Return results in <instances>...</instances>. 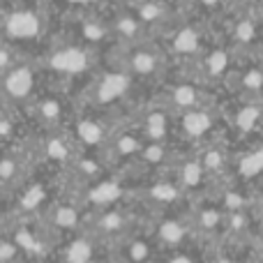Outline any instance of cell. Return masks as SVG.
I'll list each match as a JSON object with an SVG mask.
<instances>
[{"label": "cell", "instance_id": "cell-8", "mask_svg": "<svg viewBox=\"0 0 263 263\" xmlns=\"http://www.w3.org/2000/svg\"><path fill=\"white\" fill-rule=\"evenodd\" d=\"M182 190L178 182H168V180H157L145 190V201L148 203H155L157 208H166V205H173L178 199H180Z\"/></svg>", "mask_w": 263, "mask_h": 263}, {"label": "cell", "instance_id": "cell-15", "mask_svg": "<svg viewBox=\"0 0 263 263\" xmlns=\"http://www.w3.org/2000/svg\"><path fill=\"white\" fill-rule=\"evenodd\" d=\"M236 173L242 180H254L263 173V148L245 153L236 164Z\"/></svg>", "mask_w": 263, "mask_h": 263}, {"label": "cell", "instance_id": "cell-30", "mask_svg": "<svg viewBox=\"0 0 263 263\" xmlns=\"http://www.w3.org/2000/svg\"><path fill=\"white\" fill-rule=\"evenodd\" d=\"M40 114L44 120H49V123H53V120L60 118V104L55 100H44L40 104Z\"/></svg>", "mask_w": 263, "mask_h": 263}, {"label": "cell", "instance_id": "cell-34", "mask_svg": "<svg viewBox=\"0 0 263 263\" xmlns=\"http://www.w3.org/2000/svg\"><path fill=\"white\" fill-rule=\"evenodd\" d=\"M252 35H254V26H252L250 21H245V23H240V26H238V37H240V40H252Z\"/></svg>", "mask_w": 263, "mask_h": 263}, {"label": "cell", "instance_id": "cell-14", "mask_svg": "<svg viewBox=\"0 0 263 263\" xmlns=\"http://www.w3.org/2000/svg\"><path fill=\"white\" fill-rule=\"evenodd\" d=\"M5 90L12 97H26L32 90V72L28 67H16L5 79Z\"/></svg>", "mask_w": 263, "mask_h": 263}, {"label": "cell", "instance_id": "cell-44", "mask_svg": "<svg viewBox=\"0 0 263 263\" xmlns=\"http://www.w3.org/2000/svg\"><path fill=\"white\" fill-rule=\"evenodd\" d=\"M72 3H88V0H72Z\"/></svg>", "mask_w": 263, "mask_h": 263}, {"label": "cell", "instance_id": "cell-43", "mask_svg": "<svg viewBox=\"0 0 263 263\" xmlns=\"http://www.w3.org/2000/svg\"><path fill=\"white\" fill-rule=\"evenodd\" d=\"M145 263H164V261H157V259H150V261H145Z\"/></svg>", "mask_w": 263, "mask_h": 263}, {"label": "cell", "instance_id": "cell-7", "mask_svg": "<svg viewBox=\"0 0 263 263\" xmlns=\"http://www.w3.org/2000/svg\"><path fill=\"white\" fill-rule=\"evenodd\" d=\"M155 259V240L143 236H127L123 245V261L125 263H145Z\"/></svg>", "mask_w": 263, "mask_h": 263}, {"label": "cell", "instance_id": "cell-11", "mask_svg": "<svg viewBox=\"0 0 263 263\" xmlns=\"http://www.w3.org/2000/svg\"><path fill=\"white\" fill-rule=\"evenodd\" d=\"M37 30H40V21L30 12H16L7 21V32L12 37H18V40H30L37 35Z\"/></svg>", "mask_w": 263, "mask_h": 263}, {"label": "cell", "instance_id": "cell-38", "mask_svg": "<svg viewBox=\"0 0 263 263\" xmlns=\"http://www.w3.org/2000/svg\"><path fill=\"white\" fill-rule=\"evenodd\" d=\"M12 134V123L9 120H0V136H9Z\"/></svg>", "mask_w": 263, "mask_h": 263}, {"label": "cell", "instance_id": "cell-45", "mask_svg": "<svg viewBox=\"0 0 263 263\" xmlns=\"http://www.w3.org/2000/svg\"><path fill=\"white\" fill-rule=\"evenodd\" d=\"M203 3H208V5H213V3H215V0H203Z\"/></svg>", "mask_w": 263, "mask_h": 263}, {"label": "cell", "instance_id": "cell-41", "mask_svg": "<svg viewBox=\"0 0 263 263\" xmlns=\"http://www.w3.org/2000/svg\"><path fill=\"white\" fill-rule=\"evenodd\" d=\"M256 222H259V229L263 231V208L259 210V215H256Z\"/></svg>", "mask_w": 263, "mask_h": 263}, {"label": "cell", "instance_id": "cell-25", "mask_svg": "<svg viewBox=\"0 0 263 263\" xmlns=\"http://www.w3.org/2000/svg\"><path fill=\"white\" fill-rule=\"evenodd\" d=\"M141 141L136 139V136H132V134H125V136H118L116 139V143H114V150H116V155L118 157H132V155H136V153H141Z\"/></svg>", "mask_w": 263, "mask_h": 263}, {"label": "cell", "instance_id": "cell-20", "mask_svg": "<svg viewBox=\"0 0 263 263\" xmlns=\"http://www.w3.org/2000/svg\"><path fill=\"white\" fill-rule=\"evenodd\" d=\"M44 155H46L49 159H53V162H58V164H65V162H69V159L74 157V155H72V148H69V143H67L65 139H58V136H53V139L46 141Z\"/></svg>", "mask_w": 263, "mask_h": 263}, {"label": "cell", "instance_id": "cell-22", "mask_svg": "<svg viewBox=\"0 0 263 263\" xmlns=\"http://www.w3.org/2000/svg\"><path fill=\"white\" fill-rule=\"evenodd\" d=\"M141 159L150 166H162L166 162V145L164 141H150V145L141 148Z\"/></svg>", "mask_w": 263, "mask_h": 263}, {"label": "cell", "instance_id": "cell-19", "mask_svg": "<svg viewBox=\"0 0 263 263\" xmlns=\"http://www.w3.org/2000/svg\"><path fill=\"white\" fill-rule=\"evenodd\" d=\"M168 134V120L164 111H153L145 118V136L150 141H164Z\"/></svg>", "mask_w": 263, "mask_h": 263}, {"label": "cell", "instance_id": "cell-9", "mask_svg": "<svg viewBox=\"0 0 263 263\" xmlns=\"http://www.w3.org/2000/svg\"><path fill=\"white\" fill-rule=\"evenodd\" d=\"M79 222H81V215H79V208L72 203H55L53 208L49 210V224L53 229H60V231H77Z\"/></svg>", "mask_w": 263, "mask_h": 263}, {"label": "cell", "instance_id": "cell-3", "mask_svg": "<svg viewBox=\"0 0 263 263\" xmlns=\"http://www.w3.org/2000/svg\"><path fill=\"white\" fill-rule=\"evenodd\" d=\"M123 196H125V187L118 180H97L86 192V203L100 213V210H106L111 205H118V201Z\"/></svg>", "mask_w": 263, "mask_h": 263}, {"label": "cell", "instance_id": "cell-26", "mask_svg": "<svg viewBox=\"0 0 263 263\" xmlns=\"http://www.w3.org/2000/svg\"><path fill=\"white\" fill-rule=\"evenodd\" d=\"M23 252L14 238H0V263H21Z\"/></svg>", "mask_w": 263, "mask_h": 263}, {"label": "cell", "instance_id": "cell-42", "mask_svg": "<svg viewBox=\"0 0 263 263\" xmlns=\"http://www.w3.org/2000/svg\"><path fill=\"white\" fill-rule=\"evenodd\" d=\"M3 205H5V194H3V190H0V213H3Z\"/></svg>", "mask_w": 263, "mask_h": 263}, {"label": "cell", "instance_id": "cell-4", "mask_svg": "<svg viewBox=\"0 0 263 263\" xmlns=\"http://www.w3.org/2000/svg\"><path fill=\"white\" fill-rule=\"evenodd\" d=\"M224 224H227V213H224L222 205H201L196 208L194 219H192V231L201 233V236H217L219 231H224Z\"/></svg>", "mask_w": 263, "mask_h": 263}, {"label": "cell", "instance_id": "cell-27", "mask_svg": "<svg viewBox=\"0 0 263 263\" xmlns=\"http://www.w3.org/2000/svg\"><path fill=\"white\" fill-rule=\"evenodd\" d=\"M173 102L182 109H192L196 104V90L192 86H178L173 90Z\"/></svg>", "mask_w": 263, "mask_h": 263}, {"label": "cell", "instance_id": "cell-46", "mask_svg": "<svg viewBox=\"0 0 263 263\" xmlns=\"http://www.w3.org/2000/svg\"><path fill=\"white\" fill-rule=\"evenodd\" d=\"M21 263H35V261H21Z\"/></svg>", "mask_w": 263, "mask_h": 263}, {"label": "cell", "instance_id": "cell-10", "mask_svg": "<svg viewBox=\"0 0 263 263\" xmlns=\"http://www.w3.org/2000/svg\"><path fill=\"white\" fill-rule=\"evenodd\" d=\"M51 67L58 72H69V74H79L88 67V58L81 49H67V51H58L51 58Z\"/></svg>", "mask_w": 263, "mask_h": 263}, {"label": "cell", "instance_id": "cell-6", "mask_svg": "<svg viewBox=\"0 0 263 263\" xmlns=\"http://www.w3.org/2000/svg\"><path fill=\"white\" fill-rule=\"evenodd\" d=\"M208 180H210V176L205 173L203 164L199 159H190V162L180 164V168H178V185H180L182 192L199 194L208 185Z\"/></svg>", "mask_w": 263, "mask_h": 263}, {"label": "cell", "instance_id": "cell-28", "mask_svg": "<svg viewBox=\"0 0 263 263\" xmlns=\"http://www.w3.org/2000/svg\"><path fill=\"white\" fill-rule=\"evenodd\" d=\"M196 46H199V37H196L194 30H182V32H178V37H176V49L180 51V53H192V51H196Z\"/></svg>", "mask_w": 263, "mask_h": 263}, {"label": "cell", "instance_id": "cell-16", "mask_svg": "<svg viewBox=\"0 0 263 263\" xmlns=\"http://www.w3.org/2000/svg\"><path fill=\"white\" fill-rule=\"evenodd\" d=\"M199 162L203 164L205 173H208L210 178H217V176H222L224 168H227V153H224L222 148L210 145V148H205L203 153H201Z\"/></svg>", "mask_w": 263, "mask_h": 263}, {"label": "cell", "instance_id": "cell-33", "mask_svg": "<svg viewBox=\"0 0 263 263\" xmlns=\"http://www.w3.org/2000/svg\"><path fill=\"white\" fill-rule=\"evenodd\" d=\"M164 263H196V261L192 259L185 250H171L168 252V256L164 259Z\"/></svg>", "mask_w": 263, "mask_h": 263}, {"label": "cell", "instance_id": "cell-36", "mask_svg": "<svg viewBox=\"0 0 263 263\" xmlns=\"http://www.w3.org/2000/svg\"><path fill=\"white\" fill-rule=\"evenodd\" d=\"M134 30H136L134 21H129V18H123V21H120V32H125V35H132Z\"/></svg>", "mask_w": 263, "mask_h": 263}, {"label": "cell", "instance_id": "cell-37", "mask_svg": "<svg viewBox=\"0 0 263 263\" xmlns=\"http://www.w3.org/2000/svg\"><path fill=\"white\" fill-rule=\"evenodd\" d=\"M86 37H90V40H102V28L86 26Z\"/></svg>", "mask_w": 263, "mask_h": 263}, {"label": "cell", "instance_id": "cell-13", "mask_svg": "<svg viewBox=\"0 0 263 263\" xmlns=\"http://www.w3.org/2000/svg\"><path fill=\"white\" fill-rule=\"evenodd\" d=\"M210 127H213V118L205 111H187L182 116V132L190 139H201L208 134Z\"/></svg>", "mask_w": 263, "mask_h": 263}, {"label": "cell", "instance_id": "cell-24", "mask_svg": "<svg viewBox=\"0 0 263 263\" xmlns=\"http://www.w3.org/2000/svg\"><path fill=\"white\" fill-rule=\"evenodd\" d=\"M259 118H261V109H259V106H245V109L238 111L236 125L240 127V132H252L256 125H259Z\"/></svg>", "mask_w": 263, "mask_h": 263}, {"label": "cell", "instance_id": "cell-18", "mask_svg": "<svg viewBox=\"0 0 263 263\" xmlns=\"http://www.w3.org/2000/svg\"><path fill=\"white\" fill-rule=\"evenodd\" d=\"M77 139L83 145H100L104 141V127L100 123H95V120H79Z\"/></svg>", "mask_w": 263, "mask_h": 263}, {"label": "cell", "instance_id": "cell-12", "mask_svg": "<svg viewBox=\"0 0 263 263\" xmlns=\"http://www.w3.org/2000/svg\"><path fill=\"white\" fill-rule=\"evenodd\" d=\"M127 86H129V79L125 77V74H106V77L102 79L100 88H97V100L100 102L118 100V97L125 95Z\"/></svg>", "mask_w": 263, "mask_h": 263}, {"label": "cell", "instance_id": "cell-32", "mask_svg": "<svg viewBox=\"0 0 263 263\" xmlns=\"http://www.w3.org/2000/svg\"><path fill=\"white\" fill-rule=\"evenodd\" d=\"M242 86L247 88V90H259L263 86V74L259 69H252V72L245 74V79H242Z\"/></svg>", "mask_w": 263, "mask_h": 263}, {"label": "cell", "instance_id": "cell-2", "mask_svg": "<svg viewBox=\"0 0 263 263\" xmlns=\"http://www.w3.org/2000/svg\"><path fill=\"white\" fill-rule=\"evenodd\" d=\"M129 213H125L118 205H111L106 210H100L95 219V229L92 236H127L129 231Z\"/></svg>", "mask_w": 263, "mask_h": 263}, {"label": "cell", "instance_id": "cell-35", "mask_svg": "<svg viewBox=\"0 0 263 263\" xmlns=\"http://www.w3.org/2000/svg\"><path fill=\"white\" fill-rule=\"evenodd\" d=\"M157 14H159V9L155 7V5H145V7L141 9V16H143L145 21H153V18H157Z\"/></svg>", "mask_w": 263, "mask_h": 263}, {"label": "cell", "instance_id": "cell-40", "mask_svg": "<svg viewBox=\"0 0 263 263\" xmlns=\"http://www.w3.org/2000/svg\"><path fill=\"white\" fill-rule=\"evenodd\" d=\"M5 65H7V53L0 51V67H5Z\"/></svg>", "mask_w": 263, "mask_h": 263}, {"label": "cell", "instance_id": "cell-29", "mask_svg": "<svg viewBox=\"0 0 263 263\" xmlns=\"http://www.w3.org/2000/svg\"><path fill=\"white\" fill-rule=\"evenodd\" d=\"M132 67L139 74H150L155 69V58L150 53H145V51H141V53H136L132 58Z\"/></svg>", "mask_w": 263, "mask_h": 263}, {"label": "cell", "instance_id": "cell-39", "mask_svg": "<svg viewBox=\"0 0 263 263\" xmlns=\"http://www.w3.org/2000/svg\"><path fill=\"white\" fill-rule=\"evenodd\" d=\"M213 263H236V261H233L229 254H219V256H215V261H213Z\"/></svg>", "mask_w": 263, "mask_h": 263}, {"label": "cell", "instance_id": "cell-21", "mask_svg": "<svg viewBox=\"0 0 263 263\" xmlns=\"http://www.w3.org/2000/svg\"><path fill=\"white\" fill-rule=\"evenodd\" d=\"M21 171L23 164L18 162V157H14V155L0 157V185H12L14 180L21 178Z\"/></svg>", "mask_w": 263, "mask_h": 263}, {"label": "cell", "instance_id": "cell-17", "mask_svg": "<svg viewBox=\"0 0 263 263\" xmlns=\"http://www.w3.org/2000/svg\"><path fill=\"white\" fill-rule=\"evenodd\" d=\"M46 199V187L42 185V182H32V185H28L26 190L21 192V196H18V210H23V213H35V210H40V205L44 203Z\"/></svg>", "mask_w": 263, "mask_h": 263}, {"label": "cell", "instance_id": "cell-1", "mask_svg": "<svg viewBox=\"0 0 263 263\" xmlns=\"http://www.w3.org/2000/svg\"><path fill=\"white\" fill-rule=\"evenodd\" d=\"M192 224L185 222V219L176 217H162L157 224H155V245H162L164 250H185V242L190 240L192 236Z\"/></svg>", "mask_w": 263, "mask_h": 263}, {"label": "cell", "instance_id": "cell-47", "mask_svg": "<svg viewBox=\"0 0 263 263\" xmlns=\"http://www.w3.org/2000/svg\"><path fill=\"white\" fill-rule=\"evenodd\" d=\"M256 263H263V259H259V261H256Z\"/></svg>", "mask_w": 263, "mask_h": 263}, {"label": "cell", "instance_id": "cell-23", "mask_svg": "<svg viewBox=\"0 0 263 263\" xmlns=\"http://www.w3.org/2000/svg\"><path fill=\"white\" fill-rule=\"evenodd\" d=\"M74 171L83 176L86 180H102V164H97L92 157H81L74 162Z\"/></svg>", "mask_w": 263, "mask_h": 263}, {"label": "cell", "instance_id": "cell-5", "mask_svg": "<svg viewBox=\"0 0 263 263\" xmlns=\"http://www.w3.org/2000/svg\"><path fill=\"white\" fill-rule=\"evenodd\" d=\"M97 261V238L92 233H81L67 242L63 252V263H95Z\"/></svg>", "mask_w": 263, "mask_h": 263}, {"label": "cell", "instance_id": "cell-31", "mask_svg": "<svg viewBox=\"0 0 263 263\" xmlns=\"http://www.w3.org/2000/svg\"><path fill=\"white\" fill-rule=\"evenodd\" d=\"M224 67H227V53H224V51H215L208 60V69L213 74H222Z\"/></svg>", "mask_w": 263, "mask_h": 263}]
</instances>
